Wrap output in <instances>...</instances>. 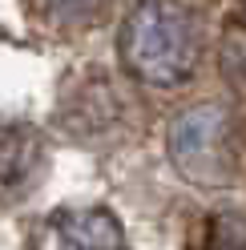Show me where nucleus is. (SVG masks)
Returning <instances> with one entry per match:
<instances>
[{"label": "nucleus", "instance_id": "obj_2", "mask_svg": "<svg viewBox=\"0 0 246 250\" xmlns=\"http://www.w3.org/2000/svg\"><path fill=\"white\" fill-rule=\"evenodd\" d=\"M170 158L198 186H230L238 174L234 121L218 105H194L170 125Z\"/></svg>", "mask_w": 246, "mask_h": 250}, {"label": "nucleus", "instance_id": "obj_4", "mask_svg": "<svg viewBox=\"0 0 246 250\" xmlns=\"http://www.w3.org/2000/svg\"><path fill=\"white\" fill-rule=\"evenodd\" d=\"M37 250H125V234L105 210H57L41 226Z\"/></svg>", "mask_w": 246, "mask_h": 250}, {"label": "nucleus", "instance_id": "obj_6", "mask_svg": "<svg viewBox=\"0 0 246 250\" xmlns=\"http://www.w3.org/2000/svg\"><path fill=\"white\" fill-rule=\"evenodd\" d=\"M37 12L57 28H89L101 21L109 0H33Z\"/></svg>", "mask_w": 246, "mask_h": 250}, {"label": "nucleus", "instance_id": "obj_8", "mask_svg": "<svg viewBox=\"0 0 246 250\" xmlns=\"http://www.w3.org/2000/svg\"><path fill=\"white\" fill-rule=\"evenodd\" d=\"M222 69L230 81H246V24L226 28V49H222Z\"/></svg>", "mask_w": 246, "mask_h": 250}, {"label": "nucleus", "instance_id": "obj_3", "mask_svg": "<svg viewBox=\"0 0 246 250\" xmlns=\"http://www.w3.org/2000/svg\"><path fill=\"white\" fill-rule=\"evenodd\" d=\"M61 121L77 137H113L121 125L129 121V101L121 97L109 73H93L89 81L69 85V101L61 105Z\"/></svg>", "mask_w": 246, "mask_h": 250}, {"label": "nucleus", "instance_id": "obj_1", "mask_svg": "<svg viewBox=\"0 0 246 250\" xmlns=\"http://www.w3.org/2000/svg\"><path fill=\"white\" fill-rule=\"evenodd\" d=\"M202 21L182 0H137L121 21L117 49L129 77L158 89L190 81L202 57Z\"/></svg>", "mask_w": 246, "mask_h": 250}, {"label": "nucleus", "instance_id": "obj_5", "mask_svg": "<svg viewBox=\"0 0 246 250\" xmlns=\"http://www.w3.org/2000/svg\"><path fill=\"white\" fill-rule=\"evenodd\" d=\"M44 142L33 125H0V198H20L37 186Z\"/></svg>", "mask_w": 246, "mask_h": 250}, {"label": "nucleus", "instance_id": "obj_9", "mask_svg": "<svg viewBox=\"0 0 246 250\" xmlns=\"http://www.w3.org/2000/svg\"><path fill=\"white\" fill-rule=\"evenodd\" d=\"M234 4H238V8H234V21L246 24V0H234Z\"/></svg>", "mask_w": 246, "mask_h": 250}, {"label": "nucleus", "instance_id": "obj_7", "mask_svg": "<svg viewBox=\"0 0 246 250\" xmlns=\"http://www.w3.org/2000/svg\"><path fill=\"white\" fill-rule=\"evenodd\" d=\"M206 250H246V218L238 210H222L210 218Z\"/></svg>", "mask_w": 246, "mask_h": 250}]
</instances>
